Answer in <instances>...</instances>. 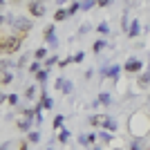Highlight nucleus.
<instances>
[{"mask_svg": "<svg viewBox=\"0 0 150 150\" xmlns=\"http://www.w3.org/2000/svg\"><path fill=\"white\" fill-rule=\"evenodd\" d=\"M2 101H7V94H0V103H2Z\"/></svg>", "mask_w": 150, "mask_h": 150, "instance_id": "35", "label": "nucleus"}, {"mask_svg": "<svg viewBox=\"0 0 150 150\" xmlns=\"http://www.w3.org/2000/svg\"><path fill=\"white\" fill-rule=\"evenodd\" d=\"M96 29H99V34H108V31H110V27H108V23H101Z\"/></svg>", "mask_w": 150, "mask_h": 150, "instance_id": "24", "label": "nucleus"}, {"mask_svg": "<svg viewBox=\"0 0 150 150\" xmlns=\"http://www.w3.org/2000/svg\"><path fill=\"white\" fill-rule=\"evenodd\" d=\"M139 69H141V61H137V58H130V61L125 63V72L134 74V72H139Z\"/></svg>", "mask_w": 150, "mask_h": 150, "instance_id": "4", "label": "nucleus"}, {"mask_svg": "<svg viewBox=\"0 0 150 150\" xmlns=\"http://www.w3.org/2000/svg\"><path fill=\"white\" fill-rule=\"evenodd\" d=\"M7 101H9L11 105H16V103H18V94H9V96H7Z\"/></svg>", "mask_w": 150, "mask_h": 150, "instance_id": "28", "label": "nucleus"}, {"mask_svg": "<svg viewBox=\"0 0 150 150\" xmlns=\"http://www.w3.org/2000/svg\"><path fill=\"white\" fill-rule=\"evenodd\" d=\"M103 47H105V38H99V40L94 43V52L99 54V52H103Z\"/></svg>", "mask_w": 150, "mask_h": 150, "instance_id": "13", "label": "nucleus"}, {"mask_svg": "<svg viewBox=\"0 0 150 150\" xmlns=\"http://www.w3.org/2000/svg\"><path fill=\"white\" fill-rule=\"evenodd\" d=\"M63 94H69V92H72V90H74V85H72V81H65V83H63Z\"/></svg>", "mask_w": 150, "mask_h": 150, "instance_id": "16", "label": "nucleus"}, {"mask_svg": "<svg viewBox=\"0 0 150 150\" xmlns=\"http://www.w3.org/2000/svg\"><path fill=\"white\" fill-rule=\"evenodd\" d=\"M94 150H101V148H99V146H96V148H94Z\"/></svg>", "mask_w": 150, "mask_h": 150, "instance_id": "38", "label": "nucleus"}, {"mask_svg": "<svg viewBox=\"0 0 150 150\" xmlns=\"http://www.w3.org/2000/svg\"><path fill=\"white\" fill-rule=\"evenodd\" d=\"M63 121H65V117H56V119H54V128H61Z\"/></svg>", "mask_w": 150, "mask_h": 150, "instance_id": "29", "label": "nucleus"}, {"mask_svg": "<svg viewBox=\"0 0 150 150\" xmlns=\"http://www.w3.org/2000/svg\"><path fill=\"white\" fill-rule=\"evenodd\" d=\"M81 9V2H74V5H69V9H67V16H72V13H76Z\"/></svg>", "mask_w": 150, "mask_h": 150, "instance_id": "19", "label": "nucleus"}, {"mask_svg": "<svg viewBox=\"0 0 150 150\" xmlns=\"http://www.w3.org/2000/svg\"><path fill=\"white\" fill-rule=\"evenodd\" d=\"M139 29H141V27H139V20H132L130 23V27H128V36L130 38H134L139 34Z\"/></svg>", "mask_w": 150, "mask_h": 150, "instance_id": "8", "label": "nucleus"}, {"mask_svg": "<svg viewBox=\"0 0 150 150\" xmlns=\"http://www.w3.org/2000/svg\"><path fill=\"white\" fill-rule=\"evenodd\" d=\"M0 150H7V144H0Z\"/></svg>", "mask_w": 150, "mask_h": 150, "instance_id": "36", "label": "nucleus"}, {"mask_svg": "<svg viewBox=\"0 0 150 150\" xmlns=\"http://www.w3.org/2000/svg\"><path fill=\"white\" fill-rule=\"evenodd\" d=\"M130 150H141V144H139V141H132V144H130Z\"/></svg>", "mask_w": 150, "mask_h": 150, "instance_id": "30", "label": "nucleus"}, {"mask_svg": "<svg viewBox=\"0 0 150 150\" xmlns=\"http://www.w3.org/2000/svg\"><path fill=\"white\" fill-rule=\"evenodd\" d=\"M63 83H65V79H63V76H61V79H58V81H56V90H61V88H63Z\"/></svg>", "mask_w": 150, "mask_h": 150, "instance_id": "33", "label": "nucleus"}, {"mask_svg": "<svg viewBox=\"0 0 150 150\" xmlns=\"http://www.w3.org/2000/svg\"><path fill=\"white\" fill-rule=\"evenodd\" d=\"M29 72H31V74H38V72H40V63L34 61V63L29 65Z\"/></svg>", "mask_w": 150, "mask_h": 150, "instance_id": "18", "label": "nucleus"}, {"mask_svg": "<svg viewBox=\"0 0 150 150\" xmlns=\"http://www.w3.org/2000/svg\"><path fill=\"white\" fill-rule=\"evenodd\" d=\"M119 72H121L119 65H110V67H103V79H105V76H110V79H117V76H119Z\"/></svg>", "mask_w": 150, "mask_h": 150, "instance_id": "5", "label": "nucleus"}, {"mask_svg": "<svg viewBox=\"0 0 150 150\" xmlns=\"http://www.w3.org/2000/svg\"><path fill=\"white\" fill-rule=\"evenodd\" d=\"M54 63H58V58H56V56H50V58H45V69H47V67H52Z\"/></svg>", "mask_w": 150, "mask_h": 150, "instance_id": "22", "label": "nucleus"}, {"mask_svg": "<svg viewBox=\"0 0 150 150\" xmlns=\"http://www.w3.org/2000/svg\"><path fill=\"white\" fill-rule=\"evenodd\" d=\"M29 13L31 16H43L45 13V5H40V2H29Z\"/></svg>", "mask_w": 150, "mask_h": 150, "instance_id": "6", "label": "nucleus"}, {"mask_svg": "<svg viewBox=\"0 0 150 150\" xmlns=\"http://www.w3.org/2000/svg\"><path fill=\"white\" fill-rule=\"evenodd\" d=\"M34 94H36V88H34V85H31V88H27V92H25L27 99H34Z\"/></svg>", "mask_w": 150, "mask_h": 150, "instance_id": "26", "label": "nucleus"}, {"mask_svg": "<svg viewBox=\"0 0 150 150\" xmlns=\"http://www.w3.org/2000/svg\"><path fill=\"white\" fill-rule=\"evenodd\" d=\"M103 121H105V114H94V117H90V123L92 125H103Z\"/></svg>", "mask_w": 150, "mask_h": 150, "instance_id": "11", "label": "nucleus"}, {"mask_svg": "<svg viewBox=\"0 0 150 150\" xmlns=\"http://www.w3.org/2000/svg\"><path fill=\"white\" fill-rule=\"evenodd\" d=\"M18 128H20L23 132H29V128H31V119H27V117L18 119Z\"/></svg>", "mask_w": 150, "mask_h": 150, "instance_id": "9", "label": "nucleus"}, {"mask_svg": "<svg viewBox=\"0 0 150 150\" xmlns=\"http://www.w3.org/2000/svg\"><path fill=\"white\" fill-rule=\"evenodd\" d=\"M0 81H2V83H9V81H11V74H9V72H5V76H2Z\"/></svg>", "mask_w": 150, "mask_h": 150, "instance_id": "31", "label": "nucleus"}, {"mask_svg": "<svg viewBox=\"0 0 150 150\" xmlns=\"http://www.w3.org/2000/svg\"><path fill=\"white\" fill-rule=\"evenodd\" d=\"M94 139H96V134H85V141H88V144H92Z\"/></svg>", "mask_w": 150, "mask_h": 150, "instance_id": "32", "label": "nucleus"}, {"mask_svg": "<svg viewBox=\"0 0 150 150\" xmlns=\"http://www.w3.org/2000/svg\"><path fill=\"white\" fill-rule=\"evenodd\" d=\"M0 5H2V2H0Z\"/></svg>", "mask_w": 150, "mask_h": 150, "instance_id": "40", "label": "nucleus"}, {"mask_svg": "<svg viewBox=\"0 0 150 150\" xmlns=\"http://www.w3.org/2000/svg\"><path fill=\"white\" fill-rule=\"evenodd\" d=\"M110 101H112V99H110V94H108V92H103V94L99 96V103H103V105H108Z\"/></svg>", "mask_w": 150, "mask_h": 150, "instance_id": "20", "label": "nucleus"}, {"mask_svg": "<svg viewBox=\"0 0 150 150\" xmlns=\"http://www.w3.org/2000/svg\"><path fill=\"white\" fill-rule=\"evenodd\" d=\"M103 128H105V132H110V134H112V132L117 130V121L110 119V117H105V121H103Z\"/></svg>", "mask_w": 150, "mask_h": 150, "instance_id": "7", "label": "nucleus"}, {"mask_svg": "<svg viewBox=\"0 0 150 150\" xmlns=\"http://www.w3.org/2000/svg\"><path fill=\"white\" fill-rule=\"evenodd\" d=\"M45 56H47V50H45V47H38V50L34 52V61H38V63L43 61Z\"/></svg>", "mask_w": 150, "mask_h": 150, "instance_id": "10", "label": "nucleus"}, {"mask_svg": "<svg viewBox=\"0 0 150 150\" xmlns=\"http://www.w3.org/2000/svg\"><path fill=\"white\" fill-rule=\"evenodd\" d=\"M58 139H61V144H67V141H69V132H67V130H63L61 134H58Z\"/></svg>", "mask_w": 150, "mask_h": 150, "instance_id": "21", "label": "nucleus"}, {"mask_svg": "<svg viewBox=\"0 0 150 150\" xmlns=\"http://www.w3.org/2000/svg\"><path fill=\"white\" fill-rule=\"evenodd\" d=\"M45 40L52 45V47H56L58 40H56V31H54V25H50L47 29H45Z\"/></svg>", "mask_w": 150, "mask_h": 150, "instance_id": "3", "label": "nucleus"}, {"mask_svg": "<svg viewBox=\"0 0 150 150\" xmlns=\"http://www.w3.org/2000/svg\"><path fill=\"white\" fill-rule=\"evenodd\" d=\"M114 150H119V148H114Z\"/></svg>", "mask_w": 150, "mask_h": 150, "instance_id": "39", "label": "nucleus"}, {"mask_svg": "<svg viewBox=\"0 0 150 150\" xmlns=\"http://www.w3.org/2000/svg\"><path fill=\"white\" fill-rule=\"evenodd\" d=\"M92 5H94V2H81V9H90Z\"/></svg>", "mask_w": 150, "mask_h": 150, "instance_id": "34", "label": "nucleus"}, {"mask_svg": "<svg viewBox=\"0 0 150 150\" xmlns=\"http://www.w3.org/2000/svg\"><path fill=\"white\" fill-rule=\"evenodd\" d=\"M40 105L43 108H47V110H52V105H54V101L47 96V94H43V101H40Z\"/></svg>", "mask_w": 150, "mask_h": 150, "instance_id": "12", "label": "nucleus"}, {"mask_svg": "<svg viewBox=\"0 0 150 150\" xmlns=\"http://www.w3.org/2000/svg\"><path fill=\"white\" fill-rule=\"evenodd\" d=\"M27 139H29L31 144H36L38 139H40V134H38V132H29V134H27Z\"/></svg>", "mask_w": 150, "mask_h": 150, "instance_id": "23", "label": "nucleus"}, {"mask_svg": "<svg viewBox=\"0 0 150 150\" xmlns=\"http://www.w3.org/2000/svg\"><path fill=\"white\" fill-rule=\"evenodd\" d=\"M47 74H50L47 69H40V72L36 74V81H38V83H45V81H47Z\"/></svg>", "mask_w": 150, "mask_h": 150, "instance_id": "14", "label": "nucleus"}, {"mask_svg": "<svg viewBox=\"0 0 150 150\" xmlns=\"http://www.w3.org/2000/svg\"><path fill=\"white\" fill-rule=\"evenodd\" d=\"M2 23H5V16H0V25H2Z\"/></svg>", "mask_w": 150, "mask_h": 150, "instance_id": "37", "label": "nucleus"}, {"mask_svg": "<svg viewBox=\"0 0 150 150\" xmlns=\"http://www.w3.org/2000/svg\"><path fill=\"white\" fill-rule=\"evenodd\" d=\"M20 43H23V38H18V36H2L0 38V52L11 54V52H16L20 47Z\"/></svg>", "mask_w": 150, "mask_h": 150, "instance_id": "1", "label": "nucleus"}, {"mask_svg": "<svg viewBox=\"0 0 150 150\" xmlns=\"http://www.w3.org/2000/svg\"><path fill=\"white\" fill-rule=\"evenodd\" d=\"M83 58H85V54H83V52H79V54H74V56H72V63H81Z\"/></svg>", "mask_w": 150, "mask_h": 150, "instance_id": "25", "label": "nucleus"}, {"mask_svg": "<svg viewBox=\"0 0 150 150\" xmlns=\"http://www.w3.org/2000/svg\"><path fill=\"white\" fill-rule=\"evenodd\" d=\"M148 81H150V72H148V74H144L141 79H139V85H148Z\"/></svg>", "mask_w": 150, "mask_h": 150, "instance_id": "27", "label": "nucleus"}, {"mask_svg": "<svg viewBox=\"0 0 150 150\" xmlns=\"http://www.w3.org/2000/svg\"><path fill=\"white\" fill-rule=\"evenodd\" d=\"M7 20H9V25H11L16 31H29L31 29V20L25 18V16H18V18H11V16H9Z\"/></svg>", "mask_w": 150, "mask_h": 150, "instance_id": "2", "label": "nucleus"}, {"mask_svg": "<svg viewBox=\"0 0 150 150\" xmlns=\"http://www.w3.org/2000/svg\"><path fill=\"white\" fill-rule=\"evenodd\" d=\"M65 18H67V9H58L54 13V20H65Z\"/></svg>", "mask_w": 150, "mask_h": 150, "instance_id": "15", "label": "nucleus"}, {"mask_svg": "<svg viewBox=\"0 0 150 150\" xmlns=\"http://www.w3.org/2000/svg\"><path fill=\"white\" fill-rule=\"evenodd\" d=\"M99 137L103 139L105 144H110V141H112V134H110V132H105V130H101V132H99Z\"/></svg>", "mask_w": 150, "mask_h": 150, "instance_id": "17", "label": "nucleus"}]
</instances>
